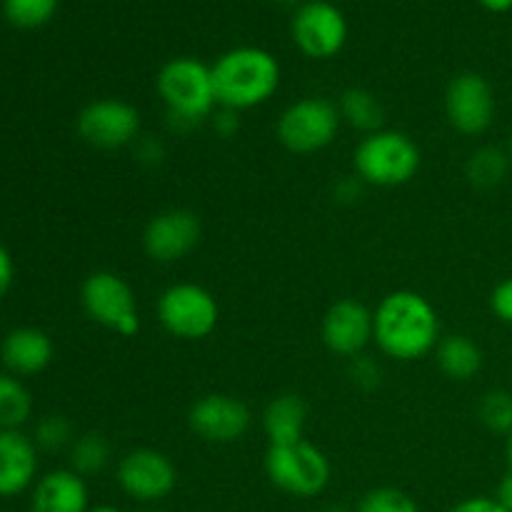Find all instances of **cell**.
I'll return each instance as SVG.
<instances>
[{"label":"cell","instance_id":"4316f807","mask_svg":"<svg viewBox=\"0 0 512 512\" xmlns=\"http://www.w3.org/2000/svg\"><path fill=\"white\" fill-rule=\"evenodd\" d=\"M355 512H420L413 495L400 488H373L360 498Z\"/></svg>","mask_w":512,"mask_h":512},{"label":"cell","instance_id":"5bb4252c","mask_svg":"<svg viewBox=\"0 0 512 512\" xmlns=\"http://www.w3.org/2000/svg\"><path fill=\"white\" fill-rule=\"evenodd\" d=\"M203 235V225L193 210L170 208L153 215L143 230V250L155 263H178L193 253Z\"/></svg>","mask_w":512,"mask_h":512},{"label":"cell","instance_id":"f1b7e54d","mask_svg":"<svg viewBox=\"0 0 512 512\" xmlns=\"http://www.w3.org/2000/svg\"><path fill=\"white\" fill-rule=\"evenodd\" d=\"M490 310L498 320L512 325V278H505L490 293Z\"/></svg>","mask_w":512,"mask_h":512},{"label":"cell","instance_id":"4fadbf2b","mask_svg":"<svg viewBox=\"0 0 512 512\" xmlns=\"http://www.w3.org/2000/svg\"><path fill=\"white\" fill-rule=\"evenodd\" d=\"M445 115L460 135H483L495 120L493 85L480 73H458L445 88Z\"/></svg>","mask_w":512,"mask_h":512},{"label":"cell","instance_id":"7c38bea8","mask_svg":"<svg viewBox=\"0 0 512 512\" xmlns=\"http://www.w3.org/2000/svg\"><path fill=\"white\" fill-rule=\"evenodd\" d=\"M253 425V413L240 398L228 393H208L188 410V428L205 443L230 445L245 438Z\"/></svg>","mask_w":512,"mask_h":512},{"label":"cell","instance_id":"4dcf8cb0","mask_svg":"<svg viewBox=\"0 0 512 512\" xmlns=\"http://www.w3.org/2000/svg\"><path fill=\"white\" fill-rule=\"evenodd\" d=\"M450 512H508V510H505L495 498L478 495V498H468L463 500V503H458Z\"/></svg>","mask_w":512,"mask_h":512},{"label":"cell","instance_id":"ba28073f","mask_svg":"<svg viewBox=\"0 0 512 512\" xmlns=\"http://www.w3.org/2000/svg\"><path fill=\"white\" fill-rule=\"evenodd\" d=\"M80 305L93 323L130 338L140 330L138 300L133 288L110 270H95L80 285Z\"/></svg>","mask_w":512,"mask_h":512},{"label":"cell","instance_id":"7a4b0ae2","mask_svg":"<svg viewBox=\"0 0 512 512\" xmlns=\"http://www.w3.org/2000/svg\"><path fill=\"white\" fill-rule=\"evenodd\" d=\"M215 98L223 110H253L265 105L280 88V63L270 50L238 45L218 55L213 65Z\"/></svg>","mask_w":512,"mask_h":512},{"label":"cell","instance_id":"8992f818","mask_svg":"<svg viewBox=\"0 0 512 512\" xmlns=\"http://www.w3.org/2000/svg\"><path fill=\"white\" fill-rule=\"evenodd\" d=\"M343 118L333 100L308 95L295 100L280 113L275 123V138L285 150L295 155H310L325 150L335 138Z\"/></svg>","mask_w":512,"mask_h":512},{"label":"cell","instance_id":"e575fe53","mask_svg":"<svg viewBox=\"0 0 512 512\" xmlns=\"http://www.w3.org/2000/svg\"><path fill=\"white\" fill-rule=\"evenodd\" d=\"M505 458H508V473H512V433L508 435V443H505Z\"/></svg>","mask_w":512,"mask_h":512},{"label":"cell","instance_id":"9c48e42d","mask_svg":"<svg viewBox=\"0 0 512 512\" xmlns=\"http://www.w3.org/2000/svg\"><path fill=\"white\" fill-rule=\"evenodd\" d=\"M290 35L303 55L328 60L335 58L348 43V20L330 0H305L295 8Z\"/></svg>","mask_w":512,"mask_h":512},{"label":"cell","instance_id":"d6a6232c","mask_svg":"<svg viewBox=\"0 0 512 512\" xmlns=\"http://www.w3.org/2000/svg\"><path fill=\"white\" fill-rule=\"evenodd\" d=\"M495 500H498V503L503 505L505 510L512 512V473H508L503 480H500L498 493H495Z\"/></svg>","mask_w":512,"mask_h":512},{"label":"cell","instance_id":"3957f363","mask_svg":"<svg viewBox=\"0 0 512 512\" xmlns=\"http://www.w3.org/2000/svg\"><path fill=\"white\" fill-rule=\"evenodd\" d=\"M423 153L403 130H378L365 135L353 153V168L360 183L375 188H400L420 173Z\"/></svg>","mask_w":512,"mask_h":512},{"label":"cell","instance_id":"cb8c5ba5","mask_svg":"<svg viewBox=\"0 0 512 512\" xmlns=\"http://www.w3.org/2000/svg\"><path fill=\"white\" fill-rule=\"evenodd\" d=\"M110 463V443L100 433H85L70 445V470L78 475H95Z\"/></svg>","mask_w":512,"mask_h":512},{"label":"cell","instance_id":"2e32d148","mask_svg":"<svg viewBox=\"0 0 512 512\" xmlns=\"http://www.w3.org/2000/svg\"><path fill=\"white\" fill-rule=\"evenodd\" d=\"M38 475V445L20 430H0V498H15Z\"/></svg>","mask_w":512,"mask_h":512},{"label":"cell","instance_id":"484cf974","mask_svg":"<svg viewBox=\"0 0 512 512\" xmlns=\"http://www.w3.org/2000/svg\"><path fill=\"white\" fill-rule=\"evenodd\" d=\"M478 418L490 433L508 438L512 433V393L488 390L478 403Z\"/></svg>","mask_w":512,"mask_h":512},{"label":"cell","instance_id":"1f68e13d","mask_svg":"<svg viewBox=\"0 0 512 512\" xmlns=\"http://www.w3.org/2000/svg\"><path fill=\"white\" fill-rule=\"evenodd\" d=\"M13 280H15V263H13V255L8 253V248L0 245V298L8 295V290L13 288Z\"/></svg>","mask_w":512,"mask_h":512},{"label":"cell","instance_id":"83f0119b","mask_svg":"<svg viewBox=\"0 0 512 512\" xmlns=\"http://www.w3.org/2000/svg\"><path fill=\"white\" fill-rule=\"evenodd\" d=\"M33 443L40 450H48V453H58V450L70 448L75 443L73 438V425L63 415H45L38 425H35Z\"/></svg>","mask_w":512,"mask_h":512},{"label":"cell","instance_id":"6da1fadb","mask_svg":"<svg viewBox=\"0 0 512 512\" xmlns=\"http://www.w3.org/2000/svg\"><path fill=\"white\" fill-rule=\"evenodd\" d=\"M373 343L400 363L425 358L440 343L438 310L415 290H393L373 310Z\"/></svg>","mask_w":512,"mask_h":512},{"label":"cell","instance_id":"836d02e7","mask_svg":"<svg viewBox=\"0 0 512 512\" xmlns=\"http://www.w3.org/2000/svg\"><path fill=\"white\" fill-rule=\"evenodd\" d=\"M480 5L490 13H510L512 10V0H480Z\"/></svg>","mask_w":512,"mask_h":512},{"label":"cell","instance_id":"8d00e7d4","mask_svg":"<svg viewBox=\"0 0 512 512\" xmlns=\"http://www.w3.org/2000/svg\"><path fill=\"white\" fill-rule=\"evenodd\" d=\"M508 155H510V163H512V135H510V145H508Z\"/></svg>","mask_w":512,"mask_h":512},{"label":"cell","instance_id":"d6986e66","mask_svg":"<svg viewBox=\"0 0 512 512\" xmlns=\"http://www.w3.org/2000/svg\"><path fill=\"white\" fill-rule=\"evenodd\" d=\"M308 405L300 395H275L263 410V430L270 445H293L305 440Z\"/></svg>","mask_w":512,"mask_h":512},{"label":"cell","instance_id":"f546056e","mask_svg":"<svg viewBox=\"0 0 512 512\" xmlns=\"http://www.w3.org/2000/svg\"><path fill=\"white\" fill-rule=\"evenodd\" d=\"M350 375H353V380L360 385V388H375V385L380 383V368L373 363V360L363 358V355L353 358Z\"/></svg>","mask_w":512,"mask_h":512},{"label":"cell","instance_id":"ffe728a7","mask_svg":"<svg viewBox=\"0 0 512 512\" xmlns=\"http://www.w3.org/2000/svg\"><path fill=\"white\" fill-rule=\"evenodd\" d=\"M435 353H438V365L443 375H448L450 380H458V383L473 380L485 363L480 345L468 335H445V338H440Z\"/></svg>","mask_w":512,"mask_h":512},{"label":"cell","instance_id":"5b68a950","mask_svg":"<svg viewBox=\"0 0 512 512\" xmlns=\"http://www.w3.org/2000/svg\"><path fill=\"white\" fill-rule=\"evenodd\" d=\"M265 475L280 493L315 498L328 488L333 470L318 445L300 440L293 445H270L265 453Z\"/></svg>","mask_w":512,"mask_h":512},{"label":"cell","instance_id":"44dd1931","mask_svg":"<svg viewBox=\"0 0 512 512\" xmlns=\"http://www.w3.org/2000/svg\"><path fill=\"white\" fill-rule=\"evenodd\" d=\"M340 118L355 130H363L365 135L383 130L385 110L380 105L378 95L365 88H348L340 95Z\"/></svg>","mask_w":512,"mask_h":512},{"label":"cell","instance_id":"52a82bcc","mask_svg":"<svg viewBox=\"0 0 512 512\" xmlns=\"http://www.w3.org/2000/svg\"><path fill=\"white\" fill-rule=\"evenodd\" d=\"M165 333L178 340H205L220 323V305L198 283H175L160 293L155 305Z\"/></svg>","mask_w":512,"mask_h":512},{"label":"cell","instance_id":"7402d4cb","mask_svg":"<svg viewBox=\"0 0 512 512\" xmlns=\"http://www.w3.org/2000/svg\"><path fill=\"white\" fill-rule=\"evenodd\" d=\"M33 413V395L10 373H0V430H20Z\"/></svg>","mask_w":512,"mask_h":512},{"label":"cell","instance_id":"9a60e30c","mask_svg":"<svg viewBox=\"0 0 512 512\" xmlns=\"http://www.w3.org/2000/svg\"><path fill=\"white\" fill-rule=\"evenodd\" d=\"M320 338L333 355L358 358L373 343V310L355 298L338 300L325 310Z\"/></svg>","mask_w":512,"mask_h":512},{"label":"cell","instance_id":"277c9868","mask_svg":"<svg viewBox=\"0 0 512 512\" xmlns=\"http://www.w3.org/2000/svg\"><path fill=\"white\" fill-rule=\"evenodd\" d=\"M155 90L168 108V115L178 123H200L210 118L218 105L213 85V70L208 63L190 55L168 60L158 70Z\"/></svg>","mask_w":512,"mask_h":512},{"label":"cell","instance_id":"d590c367","mask_svg":"<svg viewBox=\"0 0 512 512\" xmlns=\"http://www.w3.org/2000/svg\"><path fill=\"white\" fill-rule=\"evenodd\" d=\"M88 512H123V510L113 508V505H98V508H90Z\"/></svg>","mask_w":512,"mask_h":512},{"label":"cell","instance_id":"8fae6325","mask_svg":"<svg viewBox=\"0 0 512 512\" xmlns=\"http://www.w3.org/2000/svg\"><path fill=\"white\" fill-rule=\"evenodd\" d=\"M115 480L128 498L138 503H158L178 485V468L160 450L138 448L120 458Z\"/></svg>","mask_w":512,"mask_h":512},{"label":"cell","instance_id":"30bf717a","mask_svg":"<svg viewBox=\"0 0 512 512\" xmlns=\"http://www.w3.org/2000/svg\"><path fill=\"white\" fill-rule=\"evenodd\" d=\"M75 128L93 148L120 150L140 138V113L128 100L98 98L80 110Z\"/></svg>","mask_w":512,"mask_h":512},{"label":"cell","instance_id":"d4e9b609","mask_svg":"<svg viewBox=\"0 0 512 512\" xmlns=\"http://www.w3.org/2000/svg\"><path fill=\"white\" fill-rule=\"evenodd\" d=\"M58 13V0H3V15L13 28H43Z\"/></svg>","mask_w":512,"mask_h":512},{"label":"cell","instance_id":"e0dca14e","mask_svg":"<svg viewBox=\"0 0 512 512\" xmlns=\"http://www.w3.org/2000/svg\"><path fill=\"white\" fill-rule=\"evenodd\" d=\"M53 340L40 328H15L0 343V360L10 375H38L53 360Z\"/></svg>","mask_w":512,"mask_h":512},{"label":"cell","instance_id":"603a6c76","mask_svg":"<svg viewBox=\"0 0 512 512\" xmlns=\"http://www.w3.org/2000/svg\"><path fill=\"white\" fill-rule=\"evenodd\" d=\"M510 168V155L505 150L493 148H480L470 155L468 165H465V173H468V180L475 185V188H495L505 180Z\"/></svg>","mask_w":512,"mask_h":512},{"label":"cell","instance_id":"ac0fdd59","mask_svg":"<svg viewBox=\"0 0 512 512\" xmlns=\"http://www.w3.org/2000/svg\"><path fill=\"white\" fill-rule=\"evenodd\" d=\"M90 493L75 470H53L35 483L30 512H88Z\"/></svg>","mask_w":512,"mask_h":512}]
</instances>
